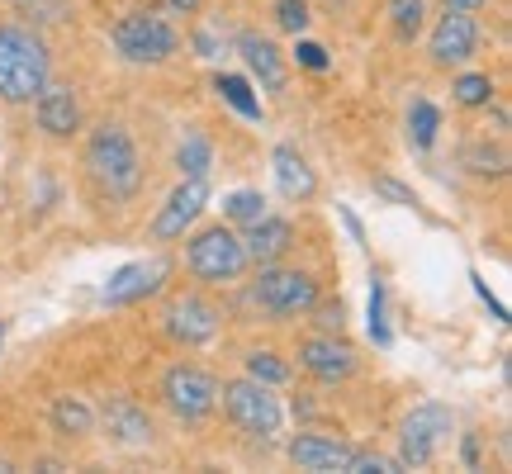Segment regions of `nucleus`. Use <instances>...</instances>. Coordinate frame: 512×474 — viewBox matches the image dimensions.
Segmentation results:
<instances>
[{
	"label": "nucleus",
	"instance_id": "obj_1",
	"mask_svg": "<svg viewBox=\"0 0 512 474\" xmlns=\"http://www.w3.org/2000/svg\"><path fill=\"white\" fill-rule=\"evenodd\" d=\"M48 81H53V53L43 34L24 24H0V100L29 105Z\"/></svg>",
	"mask_w": 512,
	"mask_h": 474
},
{
	"label": "nucleus",
	"instance_id": "obj_2",
	"mask_svg": "<svg viewBox=\"0 0 512 474\" xmlns=\"http://www.w3.org/2000/svg\"><path fill=\"white\" fill-rule=\"evenodd\" d=\"M86 171L110 200H133L143 190V157L124 124H100L86 138Z\"/></svg>",
	"mask_w": 512,
	"mask_h": 474
},
{
	"label": "nucleus",
	"instance_id": "obj_3",
	"mask_svg": "<svg viewBox=\"0 0 512 474\" xmlns=\"http://www.w3.org/2000/svg\"><path fill=\"white\" fill-rule=\"evenodd\" d=\"M247 266L252 261H247L242 233L233 223H209V228L185 237V271L200 285H238Z\"/></svg>",
	"mask_w": 512,
	"mask_h": 474
},
{
	"label": "nucleus",
	"instance_id": "obj_4",
	"mask_svg": "<svg viewBox=\"0 0 512 474\" xmlns=\"http://www.w3.org/2000/svg\"><path fill=\"white\" fill-rule=\"evenodd\" d=\"M110 43L114 53L133 62V67H162L171 57L181 53V34H176V24L162 15H152V10H128L110 24Z\"/></svg>",
	"mask_w": 512,
	"mask_h": 474
},
{
	"label": "nucleus",
	"instance_id": "obj_5",
	"mask_svg": "<svg viewBox=\"0 0 512 474\" xmlns=\"http://www.w3.org/2000/svg\"><path fill=\"white\" fill-rule=\"evenodd\" d=\"M219 403H223L228 422L238 427L242 437H252V441H275L280 437L285 408H280V399L271 394V384L252 380V375H242V380H223L219 384Z\"/></svg>",
	"mask_w": 512,
	"mask_h": 474
},
{
	"label": "nucleus",
	"instance_id": "obj_6",
	"mask_svg": "<svg viewBox=\"0 0 512 474\" xmlns=\"http://www.w3.org/2000/svg\"><path fill=\"white\" fill-rule=\"evenodd\" d=\"M252 299L256 309L275 318V323H285V318H299V313H313V304L323 299L318 294V280L309 271H299V266H261V275L252 280Z\"/></svg>",
	"mask_w": 512,
	"mask_h": 474
},
{
	"label": "nucleus",
	"instance_id": "obj_7",
	"mask_svg": "<svg viewBox=\"0 0 512 474\" xmlns=\"http://www.w3.org/2000/svg\"><path fill=\"white\" fill-rule=\"evenodd\" d=\"M157 394H162V403L181 422H204L219 408V380L204 365H190V361L171 365L162 375V384H157Z\"/></svg>",
	"mask_w": 512,
	"mask_h": 474
},
{
	"label": "nucleus",
	"instance_id": "obj_8",
	"mask_svg": "<svg viewBox=\"0 0 512 474\" xmlns=\"http://www.w3.org/2000/svg\"><path fill=\"white\" fill-rule=\"evenodd\" d=\"M451 408L446 403H418L408 418H403V437H399V465L403 470H422V465H432L437 451L446 446L451 437Z\"/></svg>",
	"mask_w": 512,
	"mask_h": 474
},
{
	"label": "nucleus",
	"instance_id": "obj_9",
	"mask_svg": "<svg viewBox=\"0 0 512 474\" xmlns=\"http://www.w3.org/2000/svg\"><path fill=\"white\" fill-rule=\"evenodd\" d=\"M162 332L171 342H181V347H209L223 332V309L200 290L176 294L162 309Z\"/></svg>",
	"mask_w": 512,
	"mask_h": 474
},
{
	"label": "nucleus",
	"instance_id": "obj_10",
	"mask_svg": "<svg viewBox=\"0 0 512 474\" xmlns=\"http://www.w3.org/2000/svg\"><path fill=\"white\" fill-rule=\"evenodd\" d=\"M209 209V181L204 176H181V185L166 195V204L152 214L147 237L152 242H181L190 223H200V214Z\"/></svg>",
	"mask_w": 512,
	"mask_h": 474
},
{
	"label": "nucleus",
	"instance_id": "obj_11",
	"mask_svg": "<svg viewBox=\"0 0 512 474\" xmlns=\"http://www.w3.org/2000/svg\"><path fill=\"white\" fill-rule=\"evenodd\" d=\"M475 53H479L475 15L446 10V15L432 24V34H427V57H432V67H465Z\"/></svg>",
	"mask_w": 512,
	"mask_h": 474
},
{
	"label": "nucleus",
	"instance_id": "obj_12",
	"mask_svg": "<svg viewBox=\"0 0 512 474\" xmlns=\"http://www.w3.org/2000/svg\"><path fill=\"white\" fill-rule=\"evenodd\" d=\"M29 105H34L38 128H43L48 138H57V143L76 138V133H81V124H86V114H81V95H76L67 81H48V86H43Z\"/></svg>",
	"mask_w": 512,
	"mask_h": 474
},
{
	"label": "nucleus",
	"instance_id": "obj_13",
	"mask_svg": "<svg viewBox=\"0 0 512 474\" xmlns=\"http://www.w3.org/2000/svg\"><path fill=\"white\" fill-rule=\"evenodd\" d=\"M166 275H171V266H166L162 256H147V261H128V266H119V271L105 280V290H100V299L105 304H138V299H147V294H157L166 285Z\"/></svg>",
	"mask_w": 512,
	"mask_h": 474
},
{
	"label": "nucleus",
	"instance_id": "obj_14",
	"mask_svg": "<svg viewBox=\"0 0 512 474\" xmlns=\"http://www.w3.org/2000/svg\"><path fill=\"white\" fill-rule=\"evenodd\" d=\"M299 365H304L318 384H342L356 375V351L342 342V332H323V337H309V342L299 347Z\"/></svg>",
	"mask_w": 512,
	"mask_h": 474
},
{
	"label": "nucleus",
	"instance_id": "obj_15",
	"mask_svg": "<svg viewBox=\"0 0 512 474\" xmlns=\"http://www.w3.org/2000/svg\"><path fill=\"white\" fill-rule=\"evenodd\" d=\"M238 53L242 62H247V72H252V81L261 86L266 95H285V86H290V67H285V53L275 48L266 34H238Z\"/></svg>",
	"mask_w": 512,
	"mask_h": 474
},
{
	"label": "nucleus",
	"instance_id": "obj_16",
	"mask_svg": "<svg viewBox=\"0 0 512 474\" xmlns=\"http://www.w3.org/2000/svg\"><path fill=\"white\" fill-rule=\"evenodd\" d=\"M285 456H290L294 470L332 474V470H347L351 446L347 441H337V437H323V432H299V437H290Z\"/></svg>",
	"mask_w": 512,
	"mask_h": 474
},
{
	"label": "nucleus",
	"instance_id": "obj_17",
	"mask_svg": "<svg viewBox=\"0 0 512 474\" xmlns=\"http://www.w3.org/2000/svg\"><path fill=\"white\" fill-rule=\"evenodd\" d=\"M271 176H275V190L290 204H309L313 195H318V171H313L309 157L290 143H280L271 152Z\"/></svg>",
	"mask_w": 512,
	"mask_h": 474
},
{
	"label": "nucleus",
	"instance_id": "obj_18",
	"mask_svg": "<svg viewBox=\"0 0 512 474\" xmlns=\"http://www.w3.org/2000/svg\"><path fill=\"white\" fill-rule=\"evenodd\" d=\"M242 247H247V261L252 266H271V261H285V252L294 247V223L275 219V214H261L256 223L242 228Z\"/></svg>",
	"mask_w": 512,
	"mask_h": 474
},
{
	"label": "nucleus",
	"instance_id": "obj_19",
	"mask_svg": "<svg viewBox=\"0 0 512 474\" xmlns=\"http://www.w3.org/2000/svg\"><path fill=\"white\" fill-rule=\"evenodd\" d=\"M100 427H105V437H110L114 446H124V451H143L147 441H152V418H147L133 399L105 403V408H100Z\"/></svg>",
	"mask_w": 512,
	"mask_h": 474
},
{
	"label": "nucleus",
	"instance_id": "obj_20",
	"mask_svg": "<svg viewBox=\"0 0 512 474\" xmlns=\"http://www.w3.org/2000/svg\"><path fill=\"white\" fill-rule=\"evenodd\" d=\"M48 422H53L57 437L67 441H86L95 432V408L86 399H72V394H62V399L48 408Z\"/></svg>",
	"mask_w": 512,
	"mask_h": 474
},
{
	"label": "nucleus",
	"instance_id": "obj_21",
	"mask_svg": "<svg viewBox=\"0 0 512 474\" xmlns=\"http://www.w3.org/2000/svg\"><path fill=\"white\" fill-rule=\"evenodd\" d=\"M494 76L489 72H460L451 81V100H456L460 110H489L494 105Z\"/></svg>",
	"mask_w": 512,
	"mask_h": 474
},
{
	"label": "nucleus",
	"instance_id": "obj_22",
	"mask_svg": "<svg viewBox=\"0 0 512 474\" xmlns=\"http://www.w3.org/2000/svg\"><path fill=\"white\" fill-rule=\"evenodd\" d=\"M384 15H389V29L399 43H413L427 29V0H389Z\"/></svg>",
	"mask_w": 512,
	"mask_h": 474
},
{
	"label": "nucleus",
	"instance_id": "obj_23",
	"mask_svg": "<svg viewBox=\"0 0 512 474\" xmlns=\"http://www.w3.org/2000/svg\"><path fill=\"white\" fill-rule=\"evenodd\" d=\"M437 133H441V110L418 95V100L408 105V143L418 147V152H427V147L437 143Z\"/></svg>",
	"mask_w": 512,
	"mask_h": 474
},
{
	"label": "nucleus",
	"instance_id": "obj_24",
	"mask_svg": "<svg viewBox=\"0 0 512 474\" xmlns=\"http://www.w3.org/2000/svg\"><path fill=\"white\" fill-rule=\"evenodd\" d=\"M214 91H219L242 119H261V95L252 91L247 76H214Z\"/></svg>",
	"mask_w": 512,
	"mask_h": 474
},
{
	"label": "nucleus",
	"instance_id": "obj_25",
	"mask_svg": "<svg viewBox=\"0 0 512 474\" xmlns=\"http://www.w3.org/2000/svg\"><path fill=\"white\" fill-rule=\"evenodd\" d=\"M176 166H181V176H209V166H214V147L204 133H185L181 147H176Z\"/></svg>",
	"mask_w": 512,
	"mask_h": 474
},
{
	"label": "nucleus",
	"instance_id": "obj_26",
	"mask_svg": "<svg viewBox=\"0 0 512 474\" xmlns=\"http://www.w3.org/2000/svg\"><path fill=\"white\" fill-rule=\"evenodd\" d=\"M266 214V195L261 190H233L228 200H223V223H233V228H247Z\"/></svg>",
	"mask_w": 512,
	"mask_h": 474
},
{
	"label": "nucleus",
	"instance_id": "obj_27",
	"mask_svg": "<svg viewBox=\"0 0 512 474\" xmlns=\"http://www.w3.org/2000/svg\"><path fill=\"white\" fill-rule=\"evenodd\" d=\"M247 375H252V380H261V384H285L290 380V365L280 361V356H275V351H247Z\"/></svg>",
	"mask_w": 512,
	"mask_h": 474
},
{
	"label": "nucleus",
	"instance_id": "obj_28",
	"mask_svg": "<svg viewBox=\"0 0 512 474\" xmlns=\"http://www.w3.org/2000/svg\"><path fill=\"white\" fill-rule=\"evenodd\" d=\"M460 162L470 166L475 176H489V181H498L503 171H508V157L498 152V147H489V143H475V147H465V157Z\"/></svg>",
	"mask_w": 512,
	"mask_h": 474
},
{
	"label": "nucleus",
	"instance_id": "obj_29",
	"mask_svg": "<svg viewBox=\"0 0 512 474\" xmlns=\"http://www.w3.org/2000/svg\"><path fill=\"white\" fill-rule=\"evenodd\" d=\"M309 0H275V24H280V29H285V34H304V29H309Z\"/></svg>",
	"mask_w": 512,
	"mask_h": 474
},
{
	"label": "nucleus",
	"instance_id": "obj_30",
	"mask_svg": "<svg viewBox=\"0 0 512 474\" xmlns=\"http://www.w3.org/2000/svg\"><path fill=\"white\" fill-rule=\"evenodd\" d=\"M394 470H403L399 456H380V451H351V460H347V470H342V474H394Z\"/></svg>",
	"mask_w": 512,
	"mask_h": 474
},
{
	"label": "nucleus",
	"instance_id": "obj_31",
	"mask_svg": "<svg viewBox=\"0 0 512 474\" xmlns=\"http://www.w3.org/2000/svg\"><path fill=\"white\" fill-rule=\"evenodd\" d=\"M370 337L389 347V323H384V280L380 271H370Z\"/></svg>",
	"mask_w": 512,
	"mask_h": 474
},
{
	"label": "nucleus",
	"instance_id": "obj_32",
	"mask_svg": "<svg viewBox=\"0 0 512 474\" xmlns=\"http://www.w3.org/2000/svg\"><path fill=\"white\" fill-rule=\"evenodd\" d=\"M294 62H299V67H309V72H328V48L299 34V43H294Z\"/></svg>",
	"mask_w": 512,
	"mask_h": 474
},
{
	"label": "nucleus",
	"instance_id": "obj_33",
	"mask_svg": "<svg viewBox=\"0 0 512 474\" xmlns=\"http://www.w3.org/2000/svg\"><path fill=\"white\" fill-rule=\"evenodd\" d=\"M375 195H384L389 204H403V209H413V204H418V195H413L403 181H394V176H375Z\"/></svg>",
	"mask_w": 512,
	"mask_h": 474
},
{
	"label": "nucleus",
	"instance_id": "obj_34",
	"mask_svg": "<svg viewBox=\"0 0 512 474\" xmlns=\"http://www.w3.org/2000/svg\"><path fill=\"white\" fill-rule=\"evenodd\" d=\"M313 309H318V323L328 332H342V323H347V309H342V304H323V299H318Z\"/></svg>",
	"mask_w": 512,
	"mask_h": 474
},
{
	"label": "nucleus",
	"instance_id": "obj_35",
	"mask_svg": "<svg viewBox=\"0 0 512 474\" xmlns=\"http://www.w3.org/2000/svg\"><path fill=\"white\" fill-rule=\"evenodd\" d=\"M337 214H342V223H347L351 242H356V247H366V228H361V219H356V214H351L347 204H337Z\"/></svg>",
	"mask_w": 512,
	"mask_h": 474
},
{
	"label": "nucleus",
	"instance_id": "obj_36",
	"mask_svg": "<svg viewBox=\"0 0 512 474\" xmlns=\"http://www.w3.org/2000/svg\"><path fill=\"white\" fill-rule=\"evenodd\" d=\"M166 10H171V15H185V19H190V15H200V10H204V0H166Z\"/></svg>",
	"mask_w": 512,
	"mask_h": 474
},
{
	"label": "nucleus",
	"instance_id": "obj_37",
	"mask_svg": "<svg viewBox=\"0 0 512 474\" xmlns=\"http://www.w3.org/2000/svg\"><path fill=\"white\" fill-rule=\"evenodd\" d=\"M441 5H446V10H460V15H479L489 0H441Z\"/></svg>",
	"mask_w": 512,
	"mask_h": 474
},
{
	"label": "nucleus",
	"instance_id": "obj_38",
	"mask_svg": "<svg viewBox=\"0 0 512 474\" xmlns=\"http://www.w3.org/2000/svg\"><path fill=\"white\" fill-rule=\"evenodd\" d=\"M5 332H10V323H5V318H0V351H5Z\"/></svg>",
	"mask_w": 512,
	"mask_h": 474
}]
</instances>
